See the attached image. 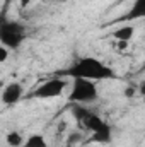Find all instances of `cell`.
Masks as SVG:
<instances>
[{"label":"cell","instance_id":"10","mask_svg":"<svg viewBox=\"0 0 145 147\" xmlns=\"http://www.w3.org/2000/svg\"><path fill=\"white\" fill-rule=\"evenodd\" d=\"M5 140H7V144L10 147H22V144H24V137H22V134L17 132V130L9 132L7 137H5Z\"/></svg>","mask_w":145,"mask_h":147},{"label":"cell","instance_id":"5","mask_svg":"<svg viewBox=\"0 0 145 147\" xmlns=\"http://www.w3.org/2000/svg\"><path fill=\"white\" fill-rule=\"evenodd\" d=\"M67 87V82L65 79H60V77H55V79H50L46 82H43L39 87H36L33 91V98H38V99H53V98H58L63 94Z\"/></svg>","mask_w":145,"mask_h":147},{"label":"cell","instance_id":"16","mask_svg":"<svg viewBox=\"0 0 145 147\" xmlns=\"http://www.w3.org/2000/svg\"><path fill=\"white\" fill-rule=\"evenodd\" d=\"M12 2H14V0H3V3H5V5H9V3H12Z\"/></svg>","mask_w":145,"mask_h":147},{"label":"cell","instance_id":"3","mask_svg":"<svg viewBox=\"0 0 145 147\" xmlns=\"http://www.w3.org/2000/svg\"><path fill=\"white\" fill-rule=\"evenodd\" d=\"M99 96L97 86L94 80H87V79H73L72 87H70V94H68V101L70 103H91L96 101Z\"/></svg>","mask_w":145,"mask_h":147},{"label":"cell","instance_id":"14","mask_svg":"<svg viewBox=\"0 0 145 147\" xmlns=\"http://www.w3.org/2000/svg\"><path fill=\"white\" fill-rule=\"evenodd\" d=\"M19 2H21V7H28L31 3V0H19Z\"/></svg>","mask_w":145,"mask_h":147},{"label":"cell","instance_id":"1","mask_svg":"<svg viewBox=\"0 0 145 147\" xmlns=\"http://www.w3.org/2000/svg\"><path fill=\"white\" fill-rule=\"evenodd\" d=\"M65 75H70L73 79H87V80H94V82L116 77V74L111 67L104 65L101 60L92 58V57L79 58L70 69L65 70Z\"/></svg>","mask_w":145,"mask_h":147},{"label":"cell","instance_id":"13","mask_svg":"<svg viewBox=\"0 0 145 147\" xmlns=\"http://www.w3.org/2000/svg\"><path fill=\"white\" fill-rule=\"evenodd\" d=\"M7 57H9V50L3 45H0V63H3L7 60Z\"/></svg>","mask_w":145,"mask_h":147},{"label":"cell","instance_id":"11","mask_svg":"<svg viewBox=\"0 0 145 147\" xmlns=\"http://www.w3.org/2000/svg\"><path fill=\"white\" fill-rule=\"evenodd\" d=\"M87 111H89V110H85V108H84V106H80V105H79V103H73L72 113H73V116H75V118H77V120H79V121H80V120H82V118H84V115H85V113H87Z\"/></svg>","mask_w":145,"mask_h":147},{"label":"cell","instance_id":"2","mask_svg":"<svg viewBox=\"0 0 145 147\" xmlns=\"http://www.w3.org/2000/svg\"><path fill=\"white\" fill-rule=\"evenodd\" d=\"M82 128H85L87 132H91V139L92 142H99V144H109L111 142V127L96 113L87 111L84 115V118L80 120Z\"/></svg>","mask_w":145,"mask_h":147},{"label":"cell","instance_id":"7","mask_svg":"<svg viewBox=\"0 0 145 147\" xmlns=\"http://www.w3.org/2000/svg\"><path fill=\"white\" fill-rule=\"evenodd\" d=\"M145 16V0H135L132 9L119 19V21H132V19H142Z\"/></svg>","mask_w":145,"mask_h":147},{"label":"cell","instance_id":"15","mask_svg":"<svg viewBox=\"0 0 145 147\" xmlns=\"http://www.w3.org/2000/svg\"><path fill=\"white\" fill-rule=\"evenodd\" d=\"M3 86H5L3 80H0V98H2V89H3Z\"/></svg>","mask_w":145,"mask_h":147},{"label":"cell","instance_id":"8","mask_svg":"<svg viewBox=\"0 0 145 147\" xmlns=\"http://www.w3.org/2000/svg\"><path fill=\"white\" fill-rule=\"evenodd\" d=\"M133 34H135V28L133 26H121V28H118V29H114L111 33V36L116 41H125V43H128L133 38Z\"/></svg>","mask_w":145,"mask_h":147},{"label":"cell","instance_id":"4","mask_svg":"<svg viewBox=\"0 0 145 147\" xmlns=\"http://www.w3.org/2000/svg\"><path fill=\"white\" fill-rule=\"evenodd\" d=\"M26 38V28L17 21H5L0 24V45L9 50H15Z\"/></svg>","mask_w":145,"mask_h":147},{"label":"cell","instance_id":"9","mask_svg":"<svg viewBox=\"0 0 145 147\" xmlns=\"http://www.w3.org/2000/svg\"><path fill=\"white\" fill-rule=\"evenodd\" d=\"M22 147H48V142L41 134H33L24 140Z\"/></svg>","mask_w":145,"mask_h":147},{"label":"cell","instance_id":"12","mask_svg":"<svg viewBox=\"0 0 145 147\" xmlns=\"http://www.w3.org/2000/svg\"><path fill=\"white\" fill-rule=\"evenodd\" d=\"M135 94H137V87H135V86H128V87L125 89V98L130 99V98H133Z\"/></svg>","mask_w":145,"mask_h":147},{"label":"cell","instance_id":"6","mask_svg":"<svg viewBox=\"0 0 145 147\" xmlns=\"http://www.w3.org/2000/svg\"><path fill=\"white\" fill-rule=\"evenodd\" d=\"M22 92H24V89H22V86H21L19 82H9V84H5L3 89H2V98H0V101H2L3 105H7V106H12V105L19 103V99L22 98Z\"/></svg>","mask_w":145,"mask_h":147}]
</instances>
